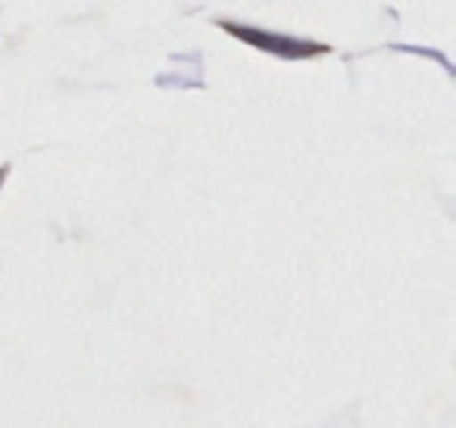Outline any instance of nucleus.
<instances>
[{"label": "nucleus", "mask_w": 456, "mask_h": 428, "mask_svg": "<svg viewBox=\"0 0 456 428\" xmlns=\"http://www.w3.org/2000/svg\"><path fill=\"white\" fill-rule=\"evenodd\" d=\"M222 29H228L232 35L244 38L248 45H256V47H263V51L281 54V57H306V54H325V47H322V45H306V41L275 38V35L254 32V29H241V26H232V22H222Z\"/></svg>", "instance_id": "obj_1"}]
</instances>
